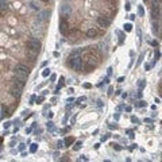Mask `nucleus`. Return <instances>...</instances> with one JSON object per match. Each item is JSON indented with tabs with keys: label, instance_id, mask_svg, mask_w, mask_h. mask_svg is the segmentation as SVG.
I'll list each match as a JSON object with an SVG mask.
<instances>
[{
	"label": "nucleus",
	"instance_id": "obj_1",
	"mask_svg": "<svg viewBox=\"0 0 162 162\" xmlns=\"http://www.w3.org/2000/svg\"><path fill=\"white\" fill-rule=\"evenodd\" d=\"M69 65L74 70L80 72L82 69V59H81V57H70L69 58Z\"/></svg>",
	"mask_w": 162,
	"mask_h": 162
},
{
	"label": "nucleus",
	"instance_id": "obj_2",
	"mask_svg": "<svg viewBox=\"0 0 162 162\" xmlns=\"http://www.w3.org/2000/svg\"><path fill=\"white\" fill-rule=\"evenodd\" d=\"M26 46L28 47L30 50H33V51H39V49H41V43H39V41H37V39H28Z\"/></svg>",
	"mask_w": 162,
	"mask_h": 162
},
{
	"label": "nucleus",
	"instance_id": "obj_3",
	"mask_svg": "<svg viewBox=\"0 0 162 162\" xmlns=\"http://www.w3.org/2000/svg\"><path fill=\"white\" fill-rule=\"evenodd\" d=\"M70 14H72V7H70V5H68V4L62 5L61 10H59V15H61L62 18H66V16H69Z\"/></svg>",
	"mask_w": 162,
	"mask_h": 162
},
{
	"label": "nucleus",
	"instance_id": "obj_4",
	"mask_svg": "<svg viewBox=\"0 0 162 162\" xmlns=\"http://www.w3.org/2000/svg\"><path fill=\"white\" fill-rule=\"evenodd\" d=\"M97 23H99V26H100V27H104V28H107L108 26H110L111 20H110V19H107L105 16H100L99 19H97Z\"/></svg>",
	"mask_w": 162,
	"mask_h": 162
},
{
	"label": "nucleus",
	"instance_id": "obj_5",
	"mask_svg": "<svg viewBox=\"0 0 162 162\" xmlns=\"http://www.w3.org/2000/svg\"><path fill=\"white\" fill-rule=\"evenodd\" d=\"M14 73H15V76H16V79H19V80H23L25 81L26 80V76H27V73H25V72H20V70H14Z\"/></svg>",
	"mask_w": 162,
	"mask_h": 162
},
{
	"label": "nucleus",
	"instance_id": "obj_6",
	"mask_svg": "<svg viewBox=\"0 0 162 162\" xmlns=\"http://www.w3.org/2000/svg\"><path fill=\"white\" fill-rule=\"evenodd\" d=\"M151 15L154 19H159V7H153L151 8Z\"/></svg>",
	"mask_w": 162,
	"mask_h": 162
},
{
	"label": "nucleus",
	"instance_id": "obj_7",
	"mask_svg": "<svg viewBox=\"0 0 162 162\" xmlns=\"http://www.w3.org/2000/svg\"><path fill=\"white\" fill-rule=\"evenodd\" d=\"M49 16H50V12H49V11H42L41 15H39V20H46Z\"/></svg>",
	"mask_w": 162,
	"mask_h": 162
},
{
	"label": "nucleus",
	"instance_id": "obj_8",
	"mask_svg": "<svg viewBox=\"0 0 162 162\" xmlns=\"http://www.w3.org/2000/svg\"><path fill=\"white\" fill-rule=\"evenodd\" d=\"M87 35L89 38H93V37H96L97 35V30H95V28H89L88 31H87Z\"/></svg>",
	"mask_w": 162,
	"mask_h": 162
},
{
	"label": "nucleus",
	"instance_id": "obj_9",
	"mask_svg": "<svg viewBox=\"0 0 162 162\" xmlns=\"http://www.w3.org/2000/svg\"><path fill=\"white\" fill-rule=\"evenodd\" d=\"M16 70H20V72H25V73H28V69L27 66H25V65H22V64H18L16 66H15Z\"/></svg>",
	"mask_w": 162,
	"mask_h": 162
},
{
	"label": "nucleus",
	"instance_id": "obj_10",
	"mask_svg": "<svg viewBox=\"0 0 162 162\" xmlns=\"http://www.w3.org/2000/svg\"><path fill=\"white\" fill-rule=\"evenodd\" d=\"M14 85L22 89L23 85H25V81H23V80H19V79H15V80H14Z\"/></svg>",
	"mask_w": 162,
	"mask_h": 162
},
{
	"label": "nucleus",
	"instance_id": "obj_11",
	"mask_svg": "<svg viewBox=\"0 0 162 162\" xmlns=\"http://www.w3.org/2000/svg\"><path fill=\"white\" fill-rule=\"evenodd\" d=\"M20 91H22V89L20 88H12V89H11V95H12V96H16V97H19V96H20Z\"/></svg>",
	"mask_w": 162,
	"mask_h": 162
},
{
	"label": "nucleus",
	"instance_id": "obj_12",
	"mask_svg": "<svg viewBox=\"0 0 162 162\" xmlns=\"http://www.w3.org/2000/svg\"><path fill=\"white\" fill-rule=\"evenodd\" d=\"M66 27H68L66 22L62 20V22H61V25H59V31H61L62 34H65V33H66Z\"/></svg>",
	"mask_w": 162,
	"mask_h": 162
},
{
	"label": "nucleus",
	"instance_id": "obj_13",
	"mask_svg": "<svg viewBox=\"0 0 162 162\" xmlns=\"http://www.w3.org/2000/svg\"><path fill=\"white\" fill-rule=\"evenodd\" d=\"M73 142H74V139H73V138H66V139H65V145H66V146H69V145H72Z\"/></svg>",
	"mask_w": 162,
	"mask_h": 162
},
{
	"label": "nucleus",
	"instance_id": "obj_14",
	"mask_svg": "<svg viewBox=\"0 0 162 162\" xmlns=\"http://www.w3.org/2000/svg\"><path fill=\"white\" fill-rule=\"evenodd\" d=\"M30 5H31V8H34V10H38L39 8V4L37 2H31V3H30Z\"/></svg>",
	"mask_w": 162,
	"mask_h": 162
},
{
	"label": "nucleus",
	"instance_id": "obj_15",
	"mask_svg": "<svg viewBox=\"0 0 162 162\" xmlns=\"http://www.w3.org/2000/svg\"><path fill=\"white\" fill-rule=\"evenodd\" d=\"M124 30H126V31H131V30H133V26H131L130 23H126V25H124Z\"/></svg>",
	"mask_w": 162,
	"mask_h": 162
},
{
	"label": "nucleus",
	"instance_id": "obj_16",
	"mask_svg": "<svg viewBox=\"0 0 162 162\" xmlns=\"http://www.w3.org/2000/svg\"><path fill=\"white\" fill-rule=\"evenodd\" d=\"M49 74H50V70L49 69H45L43 72H42V76H43V77H47Z\"/></svg>",
	"mask_w": 162,
	"mask_h": 162
},
{
	"label": "nucleus",
	"instance_id": "obj_17",
	"mask_svg": "<svg viewBox=\"0 0 162 162\" xmlns=\"http://www.w3.org/2000/svg\"><path fill=\"white\" fill-rule=\"evenodd\" d=\"M30 151H31V153H35V151H37V145H31V149H30Z\"/></svg>",
	"mask_w": 162,
	"mask_h": 162
},
{
	"label": "nucleus",
	"instance_id": "obj_18",
	"mask_svg": "<svg viewBox=\"0 0 162 162\" xmlns=\"http://www.w3.org/2000/svg\"><path fill=\"white\" fill-rule=\"evenodd\" d=\"M81 146H82V145H81V142H77V143H76V146H74V150H80Z\"/></svg>",
	"mask_w": 162,
	"mask_h": 162
},
{
	"label": "nucleus",
	"instance_id": "obj_19",
	"mask_svg": "<svg viewBox=\"0 0 162 162\" xmlns=\"http://www.w3.org/2000/svg\"><path fill=\"white\" fill-rule=\"evenodd\" d=\"M53 124H54L53 122H49V123H47V127H49L50 130H53V128H54V126H53Z\"/></svg>",
	"mask_w": 162,
	"mask_h": 162
},
{
	"label": "nucleus",
	"instance_id": "obj_20",
	"mask_svg": "<svg viewBox=\"0 0 162 162\" xmlns=\"http://www.w3.org/2000/svg\"><path fill=\"white\" fill-rule=\"evenodd\" d=\"M143 87H145V81H143V80H141V81H139V88L142 89Z\"/></svg>",
	"mask_w": 162,
	"mask_h": 162
},
{
	"label": "nucleus",
	"instance_id": "obj_21",
	"mask_svg": "<svg viewBox=\"0 0 162 162\" xmlns=\"http://www.w3.org/2000/svg\"><path fill=\"white\" fill-rule=\"evenodd\" d=\"M138 11H139V15H142V16H143V14H145V12H143V8L141 7V5H139V8H138Z\"/></svg>",
	"mask_w": 162,
	"mask_h": 162
},
{
	"label": "nucleus",
	"instance_id": "obj_22",
	"mask_svg": "<svg viewBox=\"0 0 162 162\" xmlns=\"http://www.w3.org/2000/svg\"><path fill=\"white\" fill-rule=\"evenodd\" d=\"M91 87H92V85H91V84H88V82H87V84H84V88H85V89H89Z\"/></svg>",
	"mask_w": 162,
	"mask_h": 162
},
{
	"label": "nucleus",
	"instance_id": "obj_23",
	"mask_svg": "<svg viewBox=\"0 0 162 162\" xmlns=\"http://www.w3.org/2000/svg\"><path fill=\"white\" fill-rule=\"evenodd\" d=\"M112 146H113V147H115L116 150H120V146H119V145H112Z\"/></svg>",
	"mask_w": 162,
	"mask_h": 162
},
{
	"label": "nucleus",
	"instance_id": "obj_24",
	"mask_svg": "<svg viewBox=\"0 0 162 162\" xmlns=\"http://www.w3.org/2000/svg\"><path fill=\"white\" fill-rule=\"evenodd\" d=\"M131 8V5H130V3H127V4H126V10H130Z\"/></svg>",
	"mask_w": 162,
	"mask_h": 162
},
{
	"label": "nucleus",
	"instance_id": "obj_25",
	"mask_svg": "<svg viewBox=\"0 0 162 162\" xmlns=\"http://www.w3.org/2000/svg\"><path fill=\"white\" fill-rule=\"evenodd\" d=\"M138 105H139V107H145V101H141V103L138 104Z\"/></svg>",
	"mask_w": 162,
	"mask_h": 162
},
{
	"label": "nucleus",
	"instance_id": "obj_26",
	"mask_svg": "<svg viewBox=\"0 0 162 162\" xmlns=\"http://www.w3.org/2000/svg\"><path fill=\"white\" fill-rule=\"evenodd\" d=\"M131 120H133L134 123H138V122H139V120H138V119H136V118H133V119H131Z\"/></svg>",
	"mask_w": 162,
	"mask_h": 162
},
{
	"label": "nucleus",
	"instance_id": "obj_27",
	"mask_svg": "<svg viewBox=\"0 0 162 162\" xmlns=\"http://www.w3.org/2000/svg\"><path fill=\"white\" fill-rule=\"evenodd\" d=\"M62 145H64V143H62V142H61V141H59V142H58V147H64V146H62Z\"/></svg>",
	"mask_w": 162,
	"mask_h": 162
},
{
	"label": "nucleus",
	"instance_id": "obj_28",
	"mask_svg": "<svg viewBox=\"0 0 162 162\" xmlns=\"http://www.w3.org/2000/svg\"><path fill=\"white\" fill-rule=\"evenodd\" d=\"M158 58H159V53L157 51V53H155V59H158Z\"/></svg>",
	"mask_w": 162,
	"mask_h": 162
},
{
	"label": "nucleus",
	"instance_id": "obj_29",
	"mask_svg": "<svg viewBox=\"0 0 162 162\" xmlns=\"http://www.w3.org/2000/svg\"><path fill=\"white\" fill-rule=\"evenodd\" d=\"M84 100H85V97H80L79 99V103H81V101H84Z\"/></svg>",
	"mask_w": 162,
	"mask_h": 162
},
{
	"label": "nucleus",
	"instance_id": "obj_30",
	"mask_svg": "<svg viewBox=\"0 0 162 162\" xmlns=\"http://www.w3.org/2000/svg\"><path fill=\"white\" fill-rule=\"evenodd\" d=\"M3 142V138H0V143H2Z\"/></svg>",
	"mask_w": 162,
	"mask_h": 162
}]
</instances>
